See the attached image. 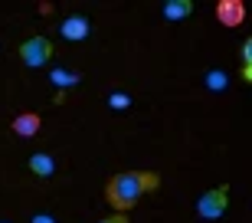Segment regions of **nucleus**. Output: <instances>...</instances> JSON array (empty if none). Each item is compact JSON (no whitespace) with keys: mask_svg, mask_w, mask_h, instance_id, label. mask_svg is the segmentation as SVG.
<instances>
[{"mask_svg":"<svg viewBox=\"0 0 252 223\" xmlns=\"http://www.w3.org/2000/svg\"><path fill=\"white\" fill-rule=\"evenodd\" d=\"M158 187V174H144V171H122V174H115L105 187V197H108V204L115 207V214H125L131 207L138 204V197L144 190H154Z\"/></svg>","mask_w":252,"mask_h":223,"instance_id":"obj_1","label":"nucleus"},{"mask_svg":"<svg viewBox=\"0 0 252 223\" xmlns=\"http://www.w3.org/2000/svg\"><path fill=\"white\" fill-rule=\"evenodd\" d=\"M30 171L39 174V177H49L56 171V161L49 158V154H33V158H30Z\"/></svg>","mask_w":252,"mask_h":223,"instance_id":"obj_8","label":"nucleus"},{"mask_svg":"<svg viewBox=\"0 0 252 223\" xmlns=\"http://www.w3.org/2000/svg\"><path fill=\"white\" fill-rule=\"evenodd\" d=\"M20 59L30 66V69H39L53 59V43L46 37H30L20 43Z\"/></svg>","mask_w":252,"mask_h":223,"instance_id":"obj_3","label":"nucleus"},{"mask_svg":"<svg viewBox=\"0 0 252 223\" xmlns=\"http://www.w3.org/2000/svg\"><path fill=\"white\" fill-rule=\"evenodd\" d=\"M108 102H112V109H128V95H118V92H115Z\"/></svg>","mask_w":252,"mask_h":223,"instance_id":"obj_12","label":"nucleus"},{"mask_svg":"<svg viewBox=\"0 0 252 223\" xmlns=\"http://www.w3.org/2000/svg\"><path fill=\"white\" fill-rule=\"evenodd\" d=\"M53 82H56V85H75V82H79V75L65 73V69H56V73H53Z\"/></svg>","mask_w":252,"mask_h":223,"instance_id":"obj_9","label":"nucleus"},{"mask_svg":"<svg viewBox=\"0 0 252 223\" xmlns=\"http://www.w3.org/2000/svg\"><path fill=\"white\" fill-rule=\"evenodd\" d=\"M33 223H56V220H53V217H46V214H36V217H33Z\"/></svg>","mask_w":252,"mask_h":223,"instance_id":"obj_14","label":"nucleus"},{"mask_svg":"<svg viewBox=\"0 0 252 223\" xmlns=\"http://www.w3.org/2000/svg\"><path fill=\"white\" fill-rule=\"evenodd\" d=\"M39 125H43V121H39L36 112H23V115H17V118H13V131H17L20 138H30V135H36Z\"/></svg>","mask_w":252,"mask_h":223,"instance_id":"obj_6","label":"nucleus"},{"mask_svg":"<svg viewBox=\"0 0 252 223\" xmlns=\"http://www.w3.org/2000/svg\"><path fill=\"white\" fill-rule=\"evenodd\" d=\"M98 223H128V217L125 214H112V217H105V220H98Z\"/></svg>","mask_w":252,"mask_h":223,"instance_id":"obj_13","label":"nucleus"},{"mask_svg":"<svg viewBox=\"0 0 252 223\" xmlns=\"http://www.w3.org/2000/svg\"><path fill=\"white\" fill-rule=\"evenodd\" d=\"M206 85H210V89H226V75L223 73H210Z\"/></svg>","mask_w":252,"mask_h":223,"instance_id":"obj_10","label":"nucleus"},{"mask_svg":"<svg viewBox=\"0 0 252 223\" xmlns=\"http://www.w3.org/2000/svg\"><path fill=\"white\" fill-rule=\"evenodd\" d=\"M226 207H229V187H213V190H206L200 200H196V214L203 217V220H220L226 214Z\"/></svg>","mask_w":252,"mask_h":223,"instance_id":"obj_2","label":"nucleus"},{"mask_svg":"<svg viewBox=\"0 0 252 223\" xmlns=\"http://www.w3.org/2000/svg\"><path fill=\"white\" fill-rule=\"evenodd\" d=\"M243 79H246V82H252V69H246V66H243Z\"/></svg>","mask_w":252,"mask_h":223,"instance_id":"obj_15","label":"nucleus"},{"mask_svg":"<svg viewBox=\"0 0 252 223\" xmlns=\"http://www.w3.org/2000/svg\"><path fill=\"white\" fill-rule=\"evenodd\" d=\"M89 30H92V23L85 17H65L63 23H59V33H63L65 39H75V43L89 37Z\"/></svg>","mask_w":252,"mask_h":223,"instance_id":"obj_5","label":"nucleus"},{"mask_svg":"<svg viewBox=\"0 0 252 223\" xmlns=\"http://www.w3.org/2000/svg\"><path fill=\"white\" fill-rule=\"evenodd\" d=\"M243 66H246V69H252V37L243 43Z\"/></svg>","mask_w":252,"mask_h":223,"instance_id":"obj_11","label":"nucleus"},{"mask_svg":"<svg viewBox=\"0 0 252 223\" xmlns=\"http://www.w3.org/2000/svg\"><path fill=\"white\" fill-rule=\"evenodd\" d=\"M216 20L223 27H239L246 20V3L243 0H223V3H216Z\"/></svg>","mask_w":252,"mask_h":223,"instance_id":"obj_4","label":"nucleus"},{"mask_svg":"<svg viewBox=\"0 0 252 223\" xmlns=\"http://www.w3.org/2000/svg\"><path fill=\"white\" fill-rule=\"evenodd\" d=\"M193 13V0H170V3H164V17L167 20H184Z\"/></svg>","mask_w":252,"mask_h":223,"instance_id":"obj_7","label":"nucleus"}]
</instances>
